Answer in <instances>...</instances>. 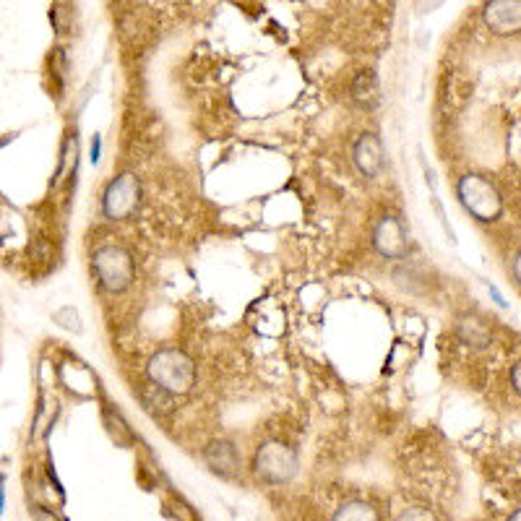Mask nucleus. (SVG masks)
Segmentation results:
<instances>
[{
    "label": "nucleus",
    "mask_w": 521,
    "mask_h": 521,
    "mask_svg": "<svg viewBox=\"0 0 521 521\" xmlns=\"http://www.w3.org/2000/svg\"><path fill=\"white\" fill-rule=\"evenodd\" d=\"M99 159V139H94V146H92V162H97Z\"/></svg>",
    "instance_id": "a211bd4d"
},
{
    "label": "nucleus",
    "mask_w": 521,
    "mask_h": 521,
    "mask_svg": "<svg viewBox=\"0 0 521 521\" xmlns=\"http://www.w3.org/2000/svg\"><path fill=\"white\" fill-rule=\"evenodd\" d=\"M175 394H170V391H165L162 386H157L154 381H149L144 386V391H141V399H144V404L152 412H167L170 409V399Z\"/></svg>",
    "instance_id": "ddd939ff"
},
{
    "label": "nucleus",
    "mask_w": 521,
    "mask_h": 521,
    "mask_svg": "<svg viewBox=\"0 0 521 521\" xmlns=\"http://www.w3.org/2000/svg\"><path fill=\"white\" fill-rule=\"evenodd\" d=\"M256 475L271 485L290 482L297 475V454L279 441L264 443L256 451Z\"/></svg>",
    "instance_id": "20e7f679"
},
{
    "label": "nucleus",
    "mask_w": 521,
    "mask_h": 521,
    "mask_svg": "<svg viewBox=\"0 0 521 521\" xmlns=\"http://www.w3.org/2000/svg\"><path fill=\"white\" fill-rule=\"evenodd\" d=\"M443 0H423V6H420V11H423V14H428V11H436L438 6H441Z\"/></svg>",
    "instance_id": "dca6fc26"
},
{
    "label": "nucleus",
    "mask_w": 521,
    "mask_h": 521,
    "mask_svg": "<svg viewBox=\"0 0 521 521\" xmlns=\"http://www.w3.org/2000/svg\"><path fill=\"white\" fill-rule=\"evenodd\" d=\"M373 245L383 258H404L409 253V232L399 217H381L373 227Z\"/></svg>",
    "instance_id": "423d86ee"
},
{
    "label": "nucleus",
    "mask_w": 521,
    "mask_h": 521,
    "mask_svg": "<svg viewBox=\"0 0 521 521\" xmlns=\"http://www.w3.org/2000/svg\"><path fill=\"white\" fill-rule=\"evenodd\" d=\"M334 519L337 521H376L378 519V514L376 511H373V506H370V503H365V501H347L344 503L342 508H339L337 514H334Z\"/></svg>",
    "instance_id": "f8f14e48"
},
{
    "label": "nucleus",
    "mask_w": 521,
    "mask_h": 521,
    "mask_svg": "<svg viewBox=\"0 0 521 521\" xmlns=\"http://www.w3.org/2000/svg\"><path fill=\"white\" fill-rule=\"evenodd\" d=\"M204 462L209 464L214 475L232 477L240 467V454L230 441H214L212 446H206Z\"/></svg>",
    "instance_id": "1a4fd4ad"
},
{
    "label": "nucleus",
    "mask_w": 521,
    "mask_h": 521,
    "mask_svg": "<svg viewBox=\"0 0 521 521\" xmlns=\"http://www.w3.org/2000/svg\"><path fill=\"white\" fill-rule=\"evenodd\" d=\"M511 383H514V389L521 394V363H516L514 370H511Z\"/></svg>",
    "instance_id": "2eb2a0df"
},
{
    "label": "nucleus",
    "mask_w": 521,
    "mask_h": 521,
    "mask_svg": "<svg viewBox=\"0 0 521 521\" xmlns=\"http://www.w3.org/2000/svg\"><path fill=\"white\" fill-rule=\"evenodd\" d=\"M514 274H516V279H519V284H521V253H519V256H516V261H514Z\"/></svg>",
    "instance_id": "f3484780"
},
{
    "label": "nucleus",
    "mask_w": 521,
    "mask_h": 521,
    "mask_svg": "<svg viewBox=\"0 0 521 521\" xmlns=\"http://www.w3.org/2000/svg\"><path fill=\"white\" fill-rule=\"evenodd\" d=\"M352 99H355L363 110H376L378 102H381V86H378L376 73H357V79L352 81Z\"/></svg>",
    "instance_id": "9d476101"
},
{
    "label": "nucleus",
    "mask_w": 521,
    "mask_h": 521,
    "mask_svg": "<svg viewBox=\"0 0 521 521\" xmlns=\"http://www.w3.org/2000/svg\"><path fill=\"white\" fill-rule=\"evenodd\" d=\"M53 318H55V324L63 326V329L76 331V334H81V331H84V326H81L79 313H76V310H73L71 305H66V308L55 310V316H53Z\"/></svg>",
    "instance_id": "4468645a"
},
{
    "label": "nucleus",
    "mask_w": 521,
    "mask_h": 521,
    "mask_svg": "<svg viewBox=\"0 0 521 521\" xmlns=\"http://www.w3.org/2000/svg\"><path fill=\"white\" fill-rule=\"evenodd\" d=\"M482 16H485L490 32L501 34V37L521 32V0H490Z\"/></svg>",
    "instance_id": "0eeeda50"
},
{
    "label": "nucleus",
    "mask_w": 521,
    "mask_h": 521,
    "mask_svg": "<svg viewBox=\"0 0 521 521\" xmlns=\"http://www.w3.org/2000/svg\"><path fill=\"white\" fill-rule=\"evenodd\" d=\"M146 373H149V381H154L175 396L188 394L193 389V383H196L193 360L180 350L157 352L146 365Z\"/></svg>",
    "instance_id": "f257e3e1"
},
{
    "label": "nucleus",
    "mask_w": 521,
    "mask_h": 521,
    "mask_svg": "<svg viewBox=\"0 0 521 521\" xmlns=\"http://www.w3.org/2000/svg\"><path fill=\"white\" fill-rule=\"evenodd\" d=\"M141 204V183L136 175L131 172H123L113 183L107 185L105 196H102V212L107 219H128L131 214H136Z\"/></svg>",
    "instance_id": "39448f33"
},
{
    "label": "nucleus",
    "mask_w": 521,
    "mask_h": 521,
    "mask_svg": "<svg viewBox=\"0 0 521 521\" xmlns=\"http://www.w3.org/2000/svg\"><path fill=\"white\" fill-rule=\"evenodd\" d=\"M456 334H459V339H462L464 344H472V347H485V344L490 342V329L480 316L459 318Z\"/></svg>",
    "instance_id": "9b49d317"
},
{
    "label": "nucleus",
    "mask_w": 521,
    "mask_h": 521,
    "mask_svg": "<svg viewBox=\"0 0 521 521\" xmlns=\"http://www.w3.org/2000/svg\"><path fill=\"white\" fill-rule=\"evenodd\" d=\"M94 274H97L102 290L107 292H126L133 284V258L126 248L120 245H105L94 253Z\"/></svg>",
    "instance_id": "f03ea898"
},
{
    "label": "nucleus",
    "mask_w": 521,
    "mask_h": 521,
    "mask_svg": "<svg viewBox=\"0 0 521 521\" xmlns=\"http://www.w3.org/2000/svg\"><path fill=\"white\" fill-rule=\"evenodd\" d=\"M456 191H459L464 209L475 219H480V222H495V219L501 217V196L495 191V185L482 178V175H464Z\"/></svg>",
    "instance_id": "7ed1b4c3"
},
{
    "label": "nucleus",
    "mask_w": 521,
    "mask_h": 521,
    "mask_svg": "<svg viewBox=\"0 0 521 521\" xmlns=\"http://www.w3.org/2000/svg\"><path fill=\"white\" fill-rule=\"evenodd\" d=\"M352 157H355L357 170L363 172L365 178H378V175L383 172V165H386L383 144L376 133H363V136L355 141Z\"/></svg>",
    "instance_id": "6e6552de"
}]
</instances>
